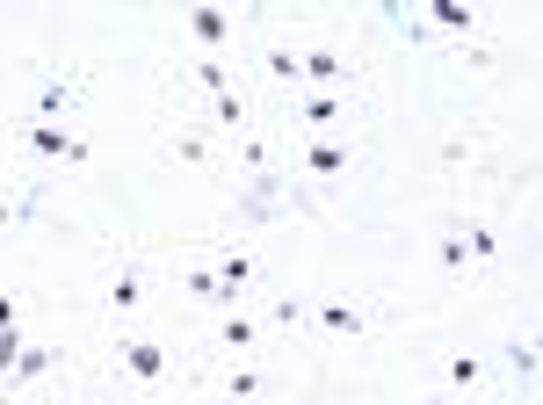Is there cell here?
<instances>
[{"label":"cell","instance_id":"obj_8","mask_svg":"<svg viewBox=\"0 0 543 405\" xmlns=\"http://www.w3.org/2000/svg\"><path fill=\"white\" fill-rule=\"evenodd\" d=\"M210 275H218V297H225V304H239V290L254 283V261H247V254H225Z\"/></svg>","mask_w":543,"mask_h":405},{"label":"cell","instance_id":"obj_3","mask_svg":"<svg viewBox=\"0 0 543 405\" xmlns=\"http://www.w3.org/2000/svg\"><path fill=\"white\" fill-rule=\"evenodd\" d=\"M116 355H124V369H131L138 384H160L167 377V348H160V340H124Z\"/></svg>","mask_w":543,"mask_h":405},{"label":"cell","instance_id":"obj_16","mask_svg":"<svg viewBox=\"0 0 543 405\" xmlns=\"http://www.w3.org/2000/svg\"><path fill=\"white\" fill-rule=\"evenodd\" d=\"M181 290L203 297V304H225V297H218V275H210V268H189V275H181Z\"/></svg>","mask_w":543,"mask_h":405},{"label":"cell","instance_id":"obj_21","mask_svg":"<svg viewBox=\"0 0 543 405\" xmlns=\"http://www.w3.org/2000/svg\"><path fill=\"white\" fill-rule=\"evenodd\" d=\"M464 246H471V261H493V254H500V239H493V225H471V232H464Z\"/></svg>","mask_w":543,"mask_h":405},{"label":"cell","instance_id":"obj_4","mask_svg":"<svg viewBox=\"0 0 543 405\" xmlns=\"http://www.w3.org/2000/svg\"><path fill=\"white\" fill-rule=\"evenodd\" d=\"M297 80L341 87V80H348V58H341V51H326V44H312V51H297Z\"/></svg>","mask_w":543,"mask_h":405},{"label":"cell","instance_id":"obj_22","mask_svg":"<svg viewBox=\"0 0 543 405\" xmlns=\"http://www.w3.org/2000/svg\"><path fill=\"white\" fill-rule=\"evenodd\" d=\"M435 261H442L449 275H457V268L471 261V246H464V232H457V239H442V246H435Z\"/></svg>","mask_w":543,"mask_h":405},{"label":"cell","instance_id":"obj_2","mask_svg":"<svg viewBox=\"0 0 543 405\" xmlns=\"http://www.w3.org/2000/svg\"><path fill=\"white\" fill-rule=\"evenodd\" d=\"M189 37H196L203 51H225V44H232V15L210 8V0H196V8H189Z\"/></svg>","mask_w":543,"mask_h":405},{"label":"cell","instance_id":"obj_9","mask_svg":"<svg viewBox=\"0 0 543 405\" xmlns=\"http://www.w3.org/2000/svg\"><path fill=\"white\" fill-rule=\"evenodd\" d=\"M138 304H145V275H138V268H124V275L109 283V311L124 319V311H138Z\"/></svg>","mask_w":543,"mask_h":405},{"label":"cell","instance_id":"obj_5","mask_svg":"<svg viewBox=\"0 0 543 405\" xmlns=\"http://www.w3.org/2000/svg\"><path fill=\"white\" fill-rule=\"evenodd\" d=\"M341 116H348V87H326V95L297 102V123H305V131H326V123H341Z\"/></svg>","mask_w":543,"mask_h":405},{"label":"cell","instance_id":"obj_25","mask_svg":"<svg viewBox=\"0 0 543 405\" xmlns=\"http://www.w3.org/2000/svg\"><path fill=\"white\" fill-rule=\"evenodd\" d=\"M196 80H203V87H210V95H225V87H232V73H225V66H218V58H203V66H196Z\"/></svg>","mask_w":543,"mask_h":405},{"label":"cell","instance_id":"obj_1","mask_svg":"<svg viewBox=\"0 0 543 405\" xmlns=\"http://www.w3.org/2000/svg\"><path fill=\"white\" fill-rule=\"evenodd\" d=\"M22 145L37 152V160H87V138H73L66 123H44V116L22 123Z\"/></svg>","mask_w":543,"mask_h":405},{"label":"cell","instance_id":"obj_11","mask_svg":"<svg viewBox=\"0 0 543 405\" xmlns=\"http://www.w3.org/2000/svg\"><path fill=\"white\" fill-rule=\"evenodd\" d=\"M500 355H507V369H515L522 384H536V369H543V355H536V340H529V333H522V340H507Z\"/></svg>","mask_w":543,"mask_h":405},{"label":"cell","instance_id":"obj_26","mask_svg":"<svg viewBox=\"0 0 543 405\" xmlns=\"http://www.w3.org/2000/svg\"><path fill=\"white\" fill-rule=\"evenodd\" d=\"M15 311H22L15 297H0V333H8V326H15Z\"/></svg>","mask_w":543,"mask_h":405},{"label":"cell","instance_id":"obj_17","mask_svg":"<svg viewBox=\"0 0 543 405\" xmlns=\"http://www.w3.org/2000/svg\"><path fill=\"white\" fill-rule=\"evenodd\" d=\"M478 377H486V362H478V355H449V384H457V391H471Z\"/></svg>","mask_w":543,"mask_h":405},{"label":"cell","instance_id":"obj_14","mask_svg":"<svg viewBox=\"0 0 543 405\" xmlns=\"http://www.w3.org/2000/svg\"><path fill=\"white\" fill-rule=\"evenodd\" d=\"M312 319H319L326 333H362V311H355V304H319Z\"/></svg>","mask_w":543,"mask_h":405},{"label":"cell","instance_id":"obj_27","mask_svg":"<svg viewBox=\"0 0 543 405\" xmlns=\"http://www.w3.org/2000/svg\"><path fill=\"white\" fill-rule=\"evenodd\" d=\"M420 405H457V398H420Z\"/></svg>","mask_w":543,"mask_h":405},{"label":"cell","instance_id":"obj_12","mask_svg":"<svg viewBox=\"0 0 543 405\" xmlns=\"http://www.w3.org/2000/svg\"><path fill=\"white\" fill-rule=\"evenodd\" d=\"M66 109H73V80H44V87H37V116H44V123H58Z\"/></svg>","mask_w":543,"mask_h":405},{"label":"cell","instance_id":"obj_13","mask_svg":"<svg viewBox=\"0 0 543 405\" xmlns=\"http://www.w3.org/2000/svg\"><path fill=\"white\" fill-rule=\"evenodd\" d=\"M261 73L276 80V87H297V51H283V44H268V51H261Z\"/></svg>","mask_w":543,"mask_h":405},{"label":"cell","instance_id":"obj_19","mask_svg":"<svg viewBox=\"0 0 543 405\" xmlns=\"http://www.w3.org/2000/svg\"><path fill=\"white\" fill-rule=\"evenodd\" d=\"M268 319H276V326H297V319H312V304H305V297H276V304H268Z\"/></svg>","mask_w":543,"mask_h":405},{"label":"cell","instance_id":"obj_24","mask_svg":"<svg viewBox=\"0 0 543 405\" xmlns=\"http://www.w3.org/2000/svg\"><path fill=\"white\" fill-rule=\"evenodd\" d=\"M22 348H29V340H22V333H15V326H8V333H0V377H8V369H15V362H22Z\"/></svg>","mask_w":543,"mask_h":405},{"label":"cell","instance_id":"obj_18","mask_svg":"<svg viewBox=\"0 0 543 405\" xmlns=\"http://www.w3.org/2000/svg\"><path fill=\"white\" fill-rule=\"evenodd\" d=\"M210 109H218V123H225V131H239V123H247V102H239L232 87H225V95H210Z\"/></svg>","mask_w":543,"mask_h":405},{"label":"cell","instance_id":"obj_20","mask_svg":"<svg viewBox=\"0 0 543 405\" xmlns=\"http://www.w3.org/2000/svg\"><path fill=\"white\" fill-rule=\"evenodd\" d=\"M225 348H254V319H239V311H225Z\"/></svg>","mask_w":543,"mask_h":405},{"label":"cell","instance_id":"obj_15","mask_svg":"<svg viewBox=\"0 0 543 405\" xmlns=\"http://www.w3.org/2000/svg\"><path fill=\"white\" fill-rule=\"evenodd\" d=\"M167 145H174V160H189V167H203V160H210V145H203V131H174Z\"/></svg>","mask_w":543,"mask_h":405},{"label":"cell","instance_id":"obj_23","mask_svg":"<svg viewBox=\"0 0 543 405\" xmlns=\"http://www.w3.org/2000/svg\"><path fill=\"white\" fill-rule=\"evenodd\" d=\"M239 405H247V398H261V369H232V384H225Z\"/></svg>","mask_w":543,"mask_h":405},{"label":"cell","instance_id":"obj_6","mask_svg":"<svg viewBox=\"0 0 543 405\" xmlns=\"http://www.w3.org/2000/svg\"><path fill=\"white\" fill-rule=\"evenodd\" d=\"M420 8H428V15H420L428 29H457V37H464V29H478V8H471V0H420Z\"/></svg>","mask_w":543,"mask_h":405},{"label":"cell","instance_id":"obj_7","mask_svg":"<svg viewBox=\"0 0 543 405\" xmlns=\"http://www.w3.org/2000/svg\"><path fill=\"white\" fill-rule=\"evenodd\" d=\"M305 167H312L319 181H341V174H348V145H334V138H312V152H305Z\"/></svg>","mask_w":543,"mask_h":405},{"label":"cell","instance_id":"obj_10","mask_svg":"<svg viewBox=\"0 0 543 405\" xmlns=\"http://www.w3.org/2000/svg\"><path fill=\"white\" fill-rule=\"evenodd\" d=\"M58 369V348H22V362L8 369V384H37V377H51Z\"/></svg>","mask_w":543,"mask_h":405}]
</instances>
